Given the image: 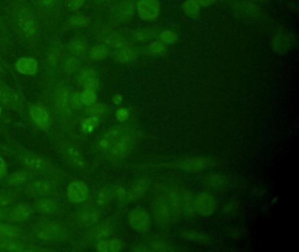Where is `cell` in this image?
<instances>
[{
    "label": "cell",
    "mask_w": 299,
    "mask_h": 252,
    "mask_svg": "<svg viewBox=\"0 0 299 252\" xmlns=\"http://www.w3.org/2000/svg\"><path fill=\"white\" fill-rule=\"evenodd\" d=\"M115 117L119 122L124 123L125 121H127L130 117V112L128 109L126 108H120L116 110L115 112Z\"/></svg>",
    "instance_id": "obj_48"
},
{
    "label": "cell",
    "mask_w": 299,
    "mask_h": 252,
    "mask_svg": "<svg viewBox=\"0 0 299 252\" xmlns=\"http://www.w3.org/2000/svg\"><path fill=\"white\" fill-rule=\"evenodd\" d=\"M65 155L68 158V160L71 162L74 165L77 166H83V160L79 151L76 150L75 147L72 146H68L64 148Z\"/></svg>",
    "instance_id": "obj_30"
},
{
    "label": "cell",
    "mask_w": 299,
    "mask_h": 252,
    "mask_svg": "<svg viewBox=\"0 0 299 252\" xmlns=\"http://www.w3.org/2000/svg\"><path fill=\"white\" fill-rule=\"evenodd\" d=\"M149 186H150V180L148 178H141L137 180L127 192L128 199L132 201H139L144 198V196L148 192Z\"/></svg>",
    "instance_id": "obj_11"
},
{
    "label": "cell",
    "mask_w": 299,
    "mask_h": 252,
    "mask_svg": "<svg viewBox=\"0 0 299 252\" xmlns=\"http://www.w3.org/2000/svg\"><path fill=\"white\" fill-rule=\"evenodd\" d=\"M0 251L8 252H29L30 248H27L25 245L15 241L14 239H5L0 238Z\"/></svg>",
    "instance_id": "obj_19"
},
{
    "label": "cell",
    "mask_w": 299,
    "mask_h": 252,
    "mask_svg": "<svg viewBox=\"0 0 299 252\" xmlns=\"http://www.w3.org/2000/svg\"><path fill=\"white\" fill-rule=\"evenodd\" d=\"M113 57L114 60L120 63H130L136 58V53L133 49L129 48L128 46L123 47L120 49H114L113 52Z\"/></svg>",
    "instance_id": "obj_15"
},
{
    "label": "cell",
    "mask_w": 299,
    "mask_h": 252,
    "mask_svg": "<svg viewBox=\"0 0 299 252\" xmlns=\"http://www.w3.org/2000/svg\"><path fill=\"white\" fill-rule=\"evenodd\" d=\"M79 76L80 83L84 89L95 91L99 90V80L95 69L91 68H83L80 71Z\"/></svg>",
    "instance_id": "obj_12"
},
{
    "label": "cell",
    "mask_w": 299,
    "mask_h": 252,
    "mask_svg": "<svg viewBox=\"0 0 299 252\" xmlns=\"http://www.w3.org/2000/svg\"><path fill=\"white\" fill-rule=\"evenodd\" d=\"M29 173L26 172V171H19V172H15V173H11L7 177L6 182L8 185L10 186H19V185L25 183L26 181L28 180L29 178Z\"/></svg>",
    "instance_id": "obj_28"
},
{
    "label": "cell",
    "mask_w": 299,
    "mask_h": 252,
    "mask_svg": "<svg viewBox=\"0 0 299 252\" xmlns=\"http://www.w3.org/2000/svg\"><path fill=\"white\" fill-rule=\"evenodd\" d=\"M69 23L73 27H86L90 24V19H88L86 16L77 14V15L74 16L71 19H69Z\"/></svg>",
    "instance_id": "obj_42"
},
{
    "label": "cell",
    "mask_w": 299,
    "mask_h": 252,
    "mask_svg": "<svg viewBox=\"0 0 299 252\" xmlns=\"http://www.w3.org/2000/svg\"><path fill=\"white\" fill-rule=\"evenodd\" d=\"M127 220L131 229L137 233H147L151 229V215L144 208L138 207L130 211Z\"/></svg>",
    "instance_id": "obj_2"
},
{
    "label": "cell",
    "mask_w": 299,
    "mask_h": 252,
    "mask_svg": "<svg viewBox=\"0 0 299 252\" xmlns=\"http://www.w3.org/2000/svg\"><path fill=\"white\" fill-rule=\"evenodd\" d=\"M17 71L25 75H34L38 70V60L33 57H21L16 61Z\"/></svg>",
    "instance_id": "obj_13"
},
{
    "label": "cell",
    "mask_w": 299,
    "mask_h": 252,
    "mask_svg": "<svg viewBox=\"0 0 299 252\" xmlns=\"http://www.w3.org/2000/svg\"><path fill=\"white\" fill-rule=\"evenodd\" d=\"M68 199L73 202H82L88 199L89 189L82 181H72L68 187Z\"/></svg>",
    "instance_id": "obj_8"
},
{
    "label": "cell",
    "mask_w": 299,
    "mask_h": 252,
    "mask_svg": "<svg viewBox=\"0 0 299 252\" xmlns=\"http://www.w3.org/2000/svg\"><path fill=\"white\" fill-rule=\"evenodd\" d=\"M82 219L84 222H95L99 219V215L94 209H86L82 214Z\"/></svg>",
    "instance_id": "obj_46"
},
{
    "label": "cell",
    "mask_w": 299,
    "mask_h": 252,
    "mask_svg": "<svg viewBox=\"0 0 299 252\" xmlns=\"http://www.w3.org/2000/svg\"><path fill=\"white\" fill-rule=\"evenodd\" d=\"M9 215V210L5 207H1L0 206V221L6 220Z\"/></svg>",
    "instance_id": "obj_51"
},
{
    "label": "cell",
    "mask_w": 299,
    "mask_h": 252,
    "mask_svg": "<svg viewBox=\"0 0 299 252\" xmlns=\"http://www.w3.org/2000/svg\"><path fill=\"white\" fill-rule=\"evenodd\" d=\"M167 199H168V204H169V207L171 211L172 221L179 218V216L182 215L181 190L172 189L167 197Z\"/></svg>",
    "instance_id": "obj_10"
},
{
    "label": "cell",
    "mask_w": 299,
    "mask_h": 252,
    "mask_svg": "<svg viewBox=\"0 0 299 252\" xmlns=\"http://www.w3.org/2000/svg\"><path fill=\"white\" fill-rule=\"evenodd\" d=\"M273 47L277 52L284 53L289 49V42L284 35H277L273 40Z\"/></svg>",
    "instance_id": "obj_35"
},
{
    "label": "cell",
    "mask_w": 299,
    "mask_h": 252,
    "mask_svg": "<svg viewBox=\"0 0 299 252\" xmlns=\"http://www.w3.org/2000/svg\"><path fill=\"white\" fill-rule=\"evenodd\" d=\"M113 196H114V193H113L111 188H101L99 192L97 193L96 202L99 204V206L106 205V204L110 202V200L112 199Z\"/></svg>",
    "instance_id": "obj_32"
},
{
    "label": "cell",
    "mask_w": 299,
    "mask_h": 252,
    "mask_svg": "<svg viewBox=\"0 0 299 252\" xmlns=\"http://www.w3.org/2000/svg\"><path fill=\"white\" fill-rule=\"evenodd\" d=\"M112 234V230L107 226H99L92 231V237L96 240H102L104 238L109 237Z\"/></svg>",
    "instance_id": "obj_37"
},
{
    "label": "cell",
    "mask_w": 299,
    "mask_h": 252,
    "mask_svg": "<svg viewBox=\"0 0 299 252\" xmlns=\"http://www.w3.org/2000/svg\"><path fill=\"white\" fill-rule=\"evenodd\" d=\"M184 234L185 235H183V237L189 241L203 243L206 239V237L203 234L195 232V231H188V232L186 231Z\"/></svg>",
    "instance_id": "obj_44"
},
{
    "label": "cell",
    "mask_w": 299,
    "mask_h": 252,
    "mask_svg": "<svg viewBox=\"0 0 299 252\" xmlns=\"http://www.w3.org/2000/svg\"><path fill=\"white\" fill-rule=\"evenodd\" d=\"M161 41L165 44H173L178 41V35L170 30H164L160 34Z\"/></svg>",
    "instance_id": "obj_43"
},
{
    "label": "cell",
    "mask_w": 299,
    "mask_h": 252,
    "mask_svg": "<svg viewBox=\"0 0 299 252\" xmlns=\"http://www.w3.org/2000/svg\"><path fill=\"white\" fill-rule=\"evenodd\" d=\"M68 50L75 56H83L87 52V46L79 40L72 41L68 45Z\"/></svg>",
    "instance_id": "obj_31"
},
{
    "label": "cell",
    "mask_w": 299,
    "mask_h": 252,
    "mask_svg": "<svg viewBox=\"0 0 299 252\" xmlns=\"http://www.w3.org/2000/svg\"><path fill=\"white\" fill-rule=\"evenodd\" d=\"M19 27L22 31L23 34L26 36H33L36 29H35V25H34V20L31 19L30 16H25L22 19L19 20Z\"/></svg>",
    "instance_id": "obj_29"
},
{
    "label": "cell",
    "mask_w": 299,
    "mask_h": 252,
    "mask_svg": "<svg viewBox=\"0 0 299 252\" xmlns=\"http://www.w3.org/2000/svg\"><path fill=\"white\" fill-rule=\"evenodd\" d=\"M36 237L42 241H57L62 236V230L54 224H43L35 231Z\"/></svg>",
    "instance_id": "obj_9"
},
{
    "label": "cell",
    "mask_w": 299,
    "mask_h": 252,
    "mask_svg": "<svg viewBox=\"0 0 299 252\" xmlns=\"http://www.w3.org/2000/svg\"><path fill=\"white\" fill-rule=\"evenodd\" d=\"M84 1H85V0H70V1H69V4H68V6H69V8H70L71 10H73V11L78 10L79 8L83 6V4H84Z\"/></svg>",
    "instance_id": "obj_49"
},
{
    "label": "cell",
    "mask_w": 299,
    "mask_h": 252,
    "mask_svg": "<svg viewBox=\"0 0 299 252\" xmlns=\"http://www.w3.org/2000/svg\"><path fill=\"white\" fill-rule=\"evenodd\" d=\"M1 112H2V109H1V107H0V116H1Z\"/></svg>",
    "instance_id": "obj_55"
},
{
    "label": "cell",
    "mask_w": 299,
    "mask_h": 252,
    "mask_svg": "<svg viewBox=\"0 0 299 252\" xmlns=\"http://www.w3.org/2000/svg\"><path fill=\"white\" fill-rule=\"evenodd\" d=\"M80 95L84 106L93 105L98 102V94L95 91L84 89L82 92H80Z\"/></svg>",
    "instance_id": "obj_34"
},
{
    "label": "cell",
    "mask_w": 299,
    "mask_h": 252,
    "mask_svg": "<svg viewBox=\"0 0 299 252\" xmlns=\"http://www.w3.org/2000/svg\"><path fill=\"white\" fill-rule=\"evenodd\" d=\"M194 207L196 214L201 217H211L218 208V202L214 196L209 193H199L194 198Z\"/></svg>",
    "instance_id": "obj_3"
},
{
    "label": "cell",
    "mask_w": 299,
    "mask_h": 252,
    "mask_svg": "<svg viewBox=\"0 0 299 252\" xmlns=\"http://www.w3.org/2000/svg\"><path fill=\"white\" fill-rule=\"evenodd\" d=\"M68 96L69 95H68L67 91H65V90L60 91L59 94H58L57 102H58L59 106L61 108H62V109H66L68 107V104H69V102H68Z\"/></svg>",
    "instance_id": "obj_47"
},
{
    "label": "cell",
    "mask_w": 299,
    "mask_h": 252,
    "mask_svg": "<svg viewBox=\"0 0 299 252\" xmlns=\"http://www.w3.org/2000/svg\"><path fill=\"white\" fill-rule=\"evenodd\" d=\"M182 195V215L186 217H192L196 212L194 207V197L188 190H181Z\"/></svg>",
    "instance_id": "obj_18"
},
{
    "label": "cell",
    "mask_w": 299,
    "mask_h": 252,
    "mask_svg": "<svg viewBox=\"0 0 299 252\" xmlns=\"http://www.w3.org/2000/svg\"><path fill=\"white\" fill-rule=\"evenodd\" d=\"M5 173H6V166H5L4 158L0 157V179L4 177Z\"/></svg>",
    "instance_id": "obj_50"
},
{
    "label": "cell",
    "mask_w": 299,
    "mask_h": 252,
    "mask_svg": "<svg viewBox=\"0 0 299 252\" xmlns=\"http://www.w3.org/2000/svg\"><path fill=\"white\" fill-rule=\"evenodd\" d=\"M106 135L109 137L111 144L106 153L112 159L118 160L125 158L128 154L132 147L133 137L128 132H121L119 130H114L107 132Z\"/></svg>",
    "instance_id": "obj_1"
},
{
    "label": "cell",
    "mask_w": 299,
    "mask_h": 252,
    "mask_svg": "<svg viewBox=\"0 0 299 252\" xmlns=\"http://www.w3.org/2000/svg\"><path fill=\"white\" fill-rule=\"evenodd\" d=\"M104 42L108 48H112L114 49H120L123 47L128 46V43L125 38L122 37L121 35L118 34H111L107 35L104 39Z\"/></svg>",
    "instance_id": "obj_22"
},
{
    "label": "cell",
    "mask_w": 299,
    "mask_h": 252,
    "mask_svg": "<svg viewBox=\"0 0 299 252\" xmlns=\"http://www.w3.org/2000/svg\"><path fill=\"white\" fill-rule=\"evenodd\" d=\"M123 100H124V98L120 94H115L114 98H113V102H114V104H117V105L120 104L123 102Z\"/></svg>",
    "instance_id": "obj_52"
},
{
    "label": "cell",
    "mask_w": 299,
    "mask_h": 252,
    "mask_svg": "<svg viewBox=\"0 0 299 252\" xmlns=\"http://www.w3.org/2000/svg\"><path fill=\"white\" fill-rule=\"evenodd\" d=\"M99 124V117H92L91 116L86 119H84L82 123V129L83 132L85 133H91L94 131V129L97 127Z\"/></svg>",
    "instance_id": "obj_38"
},
{
    "label": "cell",
    "mask_w": 299,
    "mask_h": 252,
    "mask_svg": "<svg viewBox=\"0 0 299 252\" xmlns=\"http://www.w3.org/2000/svg\"><path fill=\"white\" fill-rule=\"evenodd\" d=\"M212 161L205 157H196L179 159L176 162L175 166L178 169L182 170L189 173H201L208 169L212 166Z\"/></svg>",
    "instance_id": "obj_4"
},
{
    "label": "cell",
    "mask_w": 299,
    "mask_h": 252,
    "mask_svg": "<svg viewBox=\"0 0 299 252\" xmlns=\"http://www.w3.org/2000/svg\"><path fill=\"white\" fill-rule=\"evenodd\" d=\"M217 0H197V2L199 3L201 6H204V7H206V6H208V5H211V4H213V3H215Z\"/></svg>",
    "instance_id": "obj_53"
},
{
    "label": "cell",
    "mask_w": 299,
    "mask_h": 252,
    "mask_svg": "<svg viewBox=\"0 0 299 252\" xmlns=\"http://www.w3.org/2000/svg\"><path fill=\"white\" fill-rule=\"evenodd\" d=\"M182 9L186 15L195 19L200 13L201 5L197 0H186L182 4Z\"/></svg>",
    "instance_id": "obj_23"
},
{
    "label": "cell",
    "mask_w": 299,
    "mask_h": 252,
    "mask_svg": "<svg viewBox=\"0 0 299 252\" xmlns=\"http://www.w3.org/2000/svg\"><path fill=\"white\" fill-rule=\"evenodd\" d=\"M32 207L27 202L22 201L14 205V207L9 211L7 220L12 223H18L27 221L30 217Z\"/></svg>",
    "instance_id": "obj_7"
},
{
    "label": "cell",
    "mask_w": 299,
    "mask_h": 252,
    "mask_svg": "<svg viewBox=\"0 0 299 252\" xmlns=\"http://www.w3.org/2000/svg\"><path fill=\"white\" fill-rule=\"evenodd\" d=\"M17 199V196L14 193L5 190H0V206L6 207L13 203Z\"/></svg>",
    "instance_id": "obj_36"
},
{
    "label": "cell",
    "mask_w": 299,
    "mask_h": 252,
    "mask_svg": "<svg viewBox=\"0 0 299 252\" xmlns=\"http://www.w3.org/2000/svg\"><path fill=\"white\" fill-rule=\"evenodd\" d=\"M31 116L35 124H38L41 127H44L49 123V113L44 107L35 104L31 108Z\"/></svg>",
    "instance_id": "obj_16"
},
{
    "label": "cell",
    "mask_w": 299,
    "mask_h": 252,
    "mask_svg": "<svg viewBox=\"0 0 299 252\" xmlns=\"http://www.w3.org/2000/svg\"><path fill=\"white\" fill-rule=\"evenodd\" d=\"M19 97L15 91H12L8 87H0V101L4 105L13 106L18 102Z\"/></svg>",
    "instance_id": "obj_21"
},
{
    "label": "cell",
    "mask_w": 299,
    "mask_h": 252,
    "mask_svg": "<svg viewBox=\"0 0 299 252\" xmlns=\"http://www.w3.org/2000/svg\"><path fill=\"white\" fill-rule=\"evenodd\" d=\"M121 242L119 239L100 240L95 245V250L99 252H117L121 250Z\"/></svg>",
    "instance_id": "obj_17"
},
{
    "label": "cell",
    "mask_w": 299,
    "mask_h": 252,
    "mask_svg": "<svg viewBox=\"0 0 299 252\" xmlns=\"http://www.w3.org/2000/svg\"><path fill=\"white\" fill-rule=\"evenodd\" d=\"M137 11L140 19L150 22L159 16L161 4L158 0H139Z\"/></svg>",
    "instance_id": "obj_6"
},
{
    "label": "cell",
    "mask_w": 299,
    "mask_h": 252,
    "mask_svg": "<svg viewBox=\"0 0 299 252\" xmlns=\"http://www.w3.org/2000/svg\"><path fill=\"white\" fill-rule=\"evenodd\" d=\"M36 208L39 213L43 215H52L57 211V206L53 200L50 198L41 199L37 203Z\"/></svg>",
    "instance_id": "obj_20"
},
{
    "label": "cell",
    "mask_w": 299,
    "mask_h": 252,
    "mask_svg": "<svg viewBox=\"0 0 299 252\" xmlns=\"http://www.w3.org/2000/svg\"><path fill=\"white\" fill-rule=\"evenodd\" d=\"M29 182H30V188L39 194L46 195V194H50L54 191L53 187L43 180L34 179Z\"/></svg>",
    "instance_id": "obj_26"
},
{
    "label": "cell",
    "mask_w": 299,
    "mask_h": 252,
    "mask_svg": "<svg viewBox=\"0 0 299 252\" xmlns=\"http://www.w3.org/2000/svg\"><path fill=\"white\" fill-rule=\"evenodd\" d=\"M81 61L76 56L70 57L65 62V70L68 74H73L77 69H79Z\"/></svg>",
    "instance_id": "obj_39"
},
{
    "label": "cell",
    "mask_w": 299,
    "mask_h": 252,
    "mask_svg": "<svg viewBox=\"0 0 299 252\" xmlns=\"http://www.w3.org/2000/svg\"><path fill=\"white\" fill-rule=\"evenodd\" d=\"M153 213L156 222L163 227L170 225L172 222L171 211L165 196H158L153 205Z\"/></svg>",
    "instance_id": "obj_5"
},
{
    "label": "cell",
    "mask_w": 299,
    "mask_h": 252,
    "mask_svg": "<svg viewBox=\"0 0 299 252\" xmlns=\"http://www.w3.org/2000/svg\"><path fill=\"white\" fill-rule=\"evenodd\" d=\"M68 102L69 105L75 109H83L84 107L81 95L78 92H73L68 96Z\"/></svg>",
    "instance_id": "obj_41"
},
{
    "label": "cell",
    "mask_w": 299,
    "mask_h": 252,
    "mask_svg": "<svg viewBox=\"0 0 299 252\" xmlns=\"http://www.w3.org/2000/svg\"><path fill=\"white\" fill-rule=\"evenodd\" d=\"M134 8H135V5L133 4V2H132V1L126 2V3L124 4V6L121 8L120 11V18H121L123 20H125V19H129L130 17H132L133 12H134Z\"/></svg>",
    "instance_id": "obj_40"
},
{
    "label": "cell",
    "mask_w": 299,
    "mask_h": 252,
    "mask_svg": "<svg viewBox=\"0 0 299 252\" xmlns=\"http://www.w3.org/2000/svg\"><path fill=\"white\" fill-rule=\"evenodd\" d=\"M42 2L47 6H52L56 3V0H42Z\"/></svg>",
    "instance_id": "obj_54"
},
{
    "label": "cell",
    "mask_w": 299,
    "mask_h": 252,
    "mask_svg": "<svg viewBox=\"0 0 299 252\" xmlns=\"http://www.w3.org/2000/svg\"><path fill=\"white\" fill-rule=\"evenodd\" d=\"M109 48L106 44H98L91 48L90 57L93 60H105L109 55Z\"/></svg>",
    "instance_id": "obj_24"
},
{
    "label": "cell",
    "mask_w": 299,
    "mask_h": 252,
    "mask_svg": "<svg viewBox=\"0 0 299 252\" xmlns=\"http://www.w3.org/2000/svg\"><path fill=\"white\" fill-rule=\"evenodd\" d=\"M23 162L27 168L35 173H45L48 163L45 159L34 154H27L23 158Z\"/></svg>",
    "instance_id": "obj_14"
},
{
    "label": "cell",
    "mask_w": 299,
    "mask_h": 252,
    "mask_svg": "<svg viewBox=\"0 0 299 252\" xmlns=\"http://www.w3.org/2000/svg\"><path fill=\"white\" fill-rule=\"evenodd\" d=\"M226 182V179L224 175L220 173H212L206 178L205 183L207 184L209 188H212V190H221L224 188V185Z\"/></svg>",
    "instance_id": "obj_27"
},
{
    "label": "cell",
    "mask_w": 299,
    "mask_h": 252,
    "mask_svg": "<svg viewBox=\"0 0 299 252\" xmlns=\"http://www.w3.org/2000/svg\"><path fill=\"white\" fill-rule=\"evenodd\" d=\"M19 236H20V230L15 226L0 223V238L16 240Z\"/></svg>",
    "instance_id": "obj_25"
},
{
    "label": "cell",
    "mask_w": 299,
    "mask_h": 252,
    "mask_svg": "<svg viewBox=\"0 0 299 252\" xmlns=\"http://www.w3.org/2000/svg\"><path fill=\"white\" fill-rule=\"evenodd\" d=\"M148 53L152 56L159 57L166 53V47L159 42H150L148 46Z\"/></svg>",
    "instance_id": "obj_33"
},
{
    "label": "cell",
    "mask_w": 299,
    "mask_h": 252,
    "mask_svg": "<svg viewBox=\"0 0 299 252\" xmlns=\"http://www.w3.org/2000/svg\"><path fill=\"white\" fill-rule=\"evenodd\" d=\"M85 107H86L85 110L89 114H91V116H92V117H99L104 112V107L101 104L95 103L93 105L85 106Z\"/></svg>",
    "instance_id": "obj_45"
}]
</instances>
